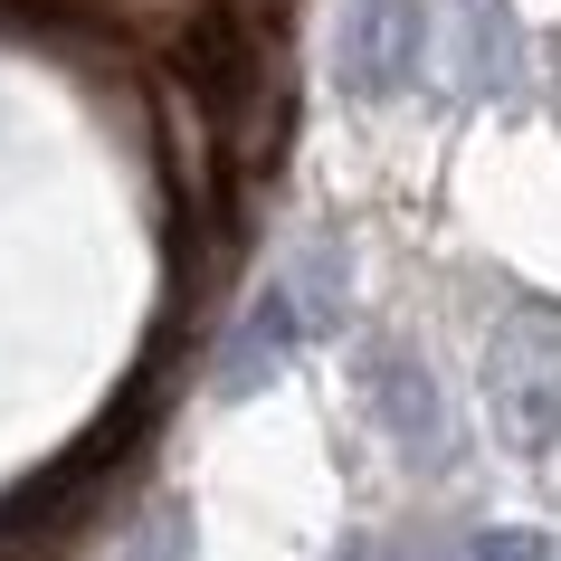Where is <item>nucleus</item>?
<instances>
[{
  "label": "nucleus",
  "mask_w": 561,
  "mask_h": 561,
  "mask_svg": "<svg viewBox=\"0 0 561 561\" xmlns=\"http://www.w3.org/2000/svg\"><path fill=\"white\" fill-rule=\"evenodd\" d=\"M485 410H495L504 447H542L561 438V305L552 296H514L485 333Z\"/></svg>",
  "instance_id": "nucleus-1"
},
{
  "label": "nucleus",
  "mask_w": 561,
  "mask_h": 561,
  "mask_svg": "<svg viewBox=\"0 0 561 561\" xmlns=\"http://www.w3.org/2000/svg\"><path fill=\"white\" fill-rule=\"evenodd\" d=\"M419 58H428V0H353L333 38V87L353 105H390L419 87Z\"/></svg>",
  "instance_id": "nucleus-2"
},
{
  "label": "nucleus",
  "mask_w": 561,
  "mask_h": 561,
  "mask_svg": "<svg viewBox=\"0 0 561 561\" xmlns=\"http://www.w3.org/2000/svg\"><path fill=\"white\" fill-rule=\"evenodd\" d=\"M305 343H314V314H305V296L276 276V286H266V296L238 314V333L219 343V371H209V390H219V400H248V390H266L286 362L305 353Z\"/></svg>",
  "instance_id": "nucleus-3"
},
{
  "label": "nucleus",
  "mask_w": 561,
  "mask_h": 561,
  "mask_svg": "<svg viewBox=\"0 0 561 561\" xmlns=\"http://www.w3.org/2000/svg\"><path fill=\"white\" fill-rule=\"evenodd\" d=\"M362 390H371V419H381V428L410 447V457H447L438 381H428V362H419L410 343H371V362H362Z\"/></svg>",
  "instance_id": "nucleus-4"
},
{
  "label": "nucleus",
  "mask_w": 561,
  "mask_h": 561,
  "mask_svg": "<svg viewBox=\"0 0 561 561\" xmlns=\"http://www.w3.org/2000/svg\"><path fill=\"white\" fill-rule=\"evenodd\" d=\"M467 38H476V87H514L524 48H514V10L504 0H467Z\"/></svg>",
  "instance_id": "nucleus-5"
},
{
  "label": "nucleus",
  "mask_w": 561,
  "mask_h": 561,
  "mask_svg": "<svg viewBox=\"0 0 561 561\" xmlns=\"http://www.w3.org/2000/svg\"><path fill=\"white\" fill-rule=\"evenodd\" d=\"M124 561H191V504H162V514H144V533L124 542Z\"/></svg>",
  "instance_id": "nucleus-6"
},
{
  "label": "nucleus",
  "mask_w": 561,
  "mask_h": 561,
  "mask_svg": "<svg viewBox=\"0 0 561 561\" xmlns=\"http://www.w3.org/2000/svg\"><path fill=\"white\" fill-rule=\"evenodd\" d=\"M467 561H552V542L542 533H476Z\"/></svg>",
  "instance_id": "nucleus-7"
},
{
  "label": "nucleus",
  "mask_w": 561,
  "mask_h": 561,
  "mask_svg": "<svg viewBox=\"0 0 561 561\" xmlns=\"http://www.w3.org/2000/svg\"><path fill=\"white\" fill-rule=\"evenodd\" d=\"M343 561H371V542H343Z\"/></svg>",
  "instance_id": "nucleus-8"
},
{
  "label": "nucleus",
  "mask_w": 561,
  "mask_h": 561,
  "mask_svg": "<svg viewBox=\"0 0 561 561\" xmlns=\"http://www.w3.org/2000/svg\"><path fill=\"white\" fill-rule=\"evenodd\" d=\"M428 561H467V552H428Z\"/></svg>",
  "instance_id": "nucleus-9"
}]
</instances>
